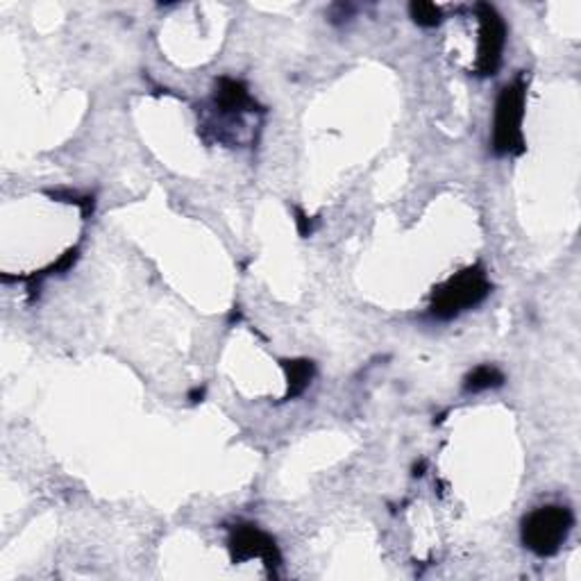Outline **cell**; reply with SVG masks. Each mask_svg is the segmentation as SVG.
<instances>
[{
    "mask_svg": "<svg viewBox=\"0 0 581 581\" xmlns=\"http://www.w3.org/2000/svg\"><path fill=\"white\" fill-rule=\"evenodd\" d=\"M491 293V282L480 266L466 268L450 278L443 287L434 291L432 314L441 321L454 319L466 309L477 306Z\"/></svg>",
    "mask_w": 581,
    "mask_h": 581,
    "instance_id": "6da1fadb",
    "label": "cell"
},
{
    "mask_svg": "<svg viewBox=\"0 0 581 581\" xmlns=\"http://www.w3.org/2000/svg\"><path fill=\"white\" fill-rule=\"evenodd\" d=\"M523 116H525V83L518 80L502 89L495 103L493 150L497 154H520L525 150Z\"/></svg>",
    "mask_w": 581,
    "mask_h": 581,
    "instance_id": "7a4b0ae2",
    "label": "cell"
},
{
    "mask_svg": "<svg viewBox=\"0 0 581 581\" xmlns=\"http://www.w3.org/2000/svg\"><path fill=\"white\" fill-rule=\"evenodd\" d=\"M572 525L574 518L566 507L536 509L523 523V544L538 557H552L566 544Z\"/></svg>",
    "mask_w": 581,
    "mask_h": 581,
    "instance_id": "3957f363",
    "label": "cell"
},
{
    "mask_svg": "<svg viewBox=\"0 0 581 581\" xmlns=\"http://www.w3.org/2000/svg\"><path fill=\"white\" fill-rule=\"evenodd\" d=\"M229 552L235 561L261 559L270 570L282 563L276 540L255 525H241L229 536Z\"/></svg>",
    "mask_w": 581,
    "mask_h": 581,
    "instance_id": "277c9868",
    "label": "cell"
},
{
    "mask_svg": "<svg viewBox=\"0 0 581 581\" xmlns=\"http://www.w3.org/2000/svg\"><path fill=\"white\" fill-rule=\"evenodd\" d=\"M480 55H477V73L493 75L502 62V51L507 42L505 21L491 6H480Z\"/></svg>",
    "mask_w": 581,
    "mask_h": 581,
    "instance_id": "5b68a950",
    "label": "cell"
},
{
    "mask_svg": "<svg viewBox=\"0 0 581 581\" xmlns=\"http://www.w3.org/2000/svg\"><path fill=\"white\" fill-rule=\"evenodd\" d=\"M216 105L220 107L223 114H241V111H248L255 103L241 83L223 77V80L218 83V92H216Z\"/></svg>",
    "mask_w": 581,
    "mask_h": 581,
    "instance_id": "8992f818",
    "label": "cell"
},
{
    "mask_svg": "<svg viewBox=\"0 0 581 581\" xmlns=\"http://www.w3.org/2000/svg\"><path fill=\"white\" fill-rule=\"evenodd\" d=\"M502 384H505V375H502L495 366H480L466 377L463 389H466L469 394H480V391L497 389V386Z\"/></svg>",
    "mask_w": 581,
    "mask_h": 581,
    "instance_id": "52a82bcc",
    "label": "cell"
},
{
    "mask_svg": "<svg viewBox=\"0 0 581 581\" xmlns=\"http://www.w3.org/2000/svg\"><path fill=\"white\" fill-rule=\"evenodd\" d=\"M287 368V377H289V396L287 398H295L300 396L309 381L314 377V364L306 362V359H298V362H284Z\"/></svg>",
    "mask_w": 581,
    "mask_h": 581,
    "instance_id": "ba28073f",
    "label": "cell"
},
{
    "mask_svg": "<svg viewBox=\"0 0 581 581\" xmlns=\"http://www.w3.org/2000/svg\"><path fill=\"white\" fill-rule=\"evenodd\" d=\"M409 12L413 21L422 28H434L441 21V10L434 3H413Z\"/></svg>",
    "mask_w": 581,
    "mask_h": 581,
    "instance_id": "9c48e42d",
    "label": "cell"
}]
</instances>
